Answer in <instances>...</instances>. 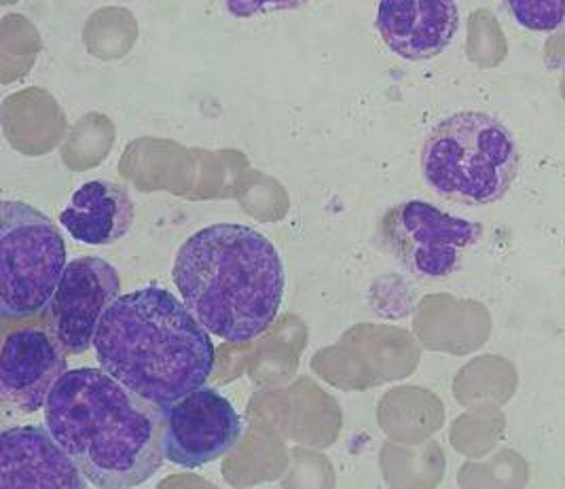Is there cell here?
Instances as JSON below:
<instances>
[{"instance_id": "6da1fadb", "label": "cell", "mask_w": 565, "mask_h": 489, "mask_svg": "<svg viewBox=\"0 0 565 489\" xmlns=\"http://www.w3.org/2000/svg\"><path fill=\"white\" fill-rule=\"evenodd\" d=\"M45 426L94 488L149 481L163 464V412L94 366L66 371L45 405Z\"/></svg>"}, {"instance_id": "7a4b0ae2", "label": "cell", "mask_w": 565, "mask_h": 489, "mask_svg": "<svg viewBox=\"0 0 565 489\" xmlns=\"http://www.w3.org/2000/svg\"><path fill=\"white\" fill-rule=\"evenodd\" d=\"M94 354L108 375L161 412L204 386L214 371L206 327L159 286L119 295L103 316Z\"/></svg>"}, {"instance_id": "3957f363", "label": "cell", "mask_w": 565, "mask_h": 489, "mask_svg": "<svg viewBox=\"0 0 565 489\" xmlns=\"http://www.w3.org/2000/svg\"><path fill=\"white\" fill-rule=\"evenodd\" d=\"M172 280L207 333L235 346L271 327L286 286L274 242L237 223L210 225L186 237L174 258Z\"/></svg>"}, {"instance_id": "277c9868", "label": "cell", "mask_w": 565, "mask_h": 489, "mask_svg": "<svg viewBox=\"0 0 565 489\" xmlns=\"http://www.w3.org/2000/svg\"><path fill=\"white\" fill-rule=\"evenodd\" d=\"M422 172L440 198L460 206H488L507 195L519 174L516 142L493 115L456 113L426 136Z\"/></svg>"}, {"instance_id": "5b68a950", "label": "cell", "mask_w": 565, "mask_h": 489, "mask_svg": "<svg viewBox=\"0 0 565 489\" xmlns=\"http://www.w3.org/2000/svg\"><path fill=\"white\" fill-rule=\"evenodd\" d=\"M66 269L64 237L47 214L24 204H0V313L24 320L47 309Z\"/></svg>"}, {"instance_id": "8992f818", "label": "cell", "mask_w": 565, "mask_h": 489, "mask_svg": "<svg viewBox=\"0 0 565 489\" xmlns=\"http://www.w3.org/2000/svg\"><path fill=\"white\" fill-rule=\"evenodd\" d=\"M382 233L407 272L417 278L437 280L460 267L463 255L483 237V227L415 200L390 208L382 221Z\"/></svg>"}, {"instance_id": "52a82bcc", "label": "cell", "mask_w": 565, "mask_h": 489, "mask_svg": "<svg viewBox=\"0 0 565 489\" xmlns=\"http://www.w3.org/2000/svg\"><path fill=\"white\" fill-rule=\"evenodd\" d=\"M121 295L117 269L100 257L71 261L45 311V329L66 354L94 346L106 309Z\"/></svg>"}, {"instance_id": "ba28073f", "label": "cell", "mask_w": 565, "mask_h": 489, "mask_svg": "<svg viewBox=\"0 0 565 489\" xmlns=\"http://www.w3.org/2000/svg\"><path fill=\"white\" fill-rule=\"evenodd\" d=\"M244 433L232 403L212 387H198L163 412L161 445L170 463L202 468L227 456Z\"/></svg>"}, {"instance_id": "9c48e42d", "label": "cell", "mask_w": 565, "mask_h": 489, "mask_svg": "<svg viewBox=\"0 0 565 489\" xmlns=\"http://www.w3.org/2000/svg\"><path fill=\"white\" fill-rule=\"evenodd\" d=\"M66 371V352L47 329H22L11 333L2 343V405L20 413L45 410L53 386Z\"/></svg>"}, {"instance_id": "30bf717a", "label": "cell", "mask_w": 565, "mask_h": 489, "mask_svg": "<svg viewBox=\"0 0 565 489\" xmlns=\"http://www.w3.org/2000/svg\"><path fill=\"white\" fill-rule=\"evenodd\" d=\"M92 486L47 426H13L0 435V488L87 489Z\"/></svg>"}, {"instance_id": "8fae6325", "label": "cell", "mask_w": 565, "mask_h": 489, "mask_svg": "<svg viewBox=\"0 0 565 489\" xmlns=\"http://www.w3.org/2000/svg\"><path fill=\"white\" fill-rule=\"evenodd\" d=\"M460 28L456 0H380L377 30L390 52L422 62L445 52Z\"/></svg>"}, {"instance_id": "7c38bea8", "label": "cell", "mask_w": 565, "mask_h": 489, "mask_svg": "<svg viewBox=\"0 0 565 489\" xmlns=\"http://www.w3.org/2000/svg\"><path fill=\"white\" fill-rule=\"evenodd\" d=\"M60 225L87 246H110L134 225V202L128 189L113 181L85 182L60 214Z\"/></svg>"}, {"instance_id": "4fadbf2b", "label": "cell", "mask_w": 565, "mask_h": 489, "mask_svg": "<svg viewBox=\"0 0 565 489\" xmlns=\"http://www.w3.org/2000/svg\"><path fill=\"white\" fill-rule=\"evenodd\" d=\"M514 22L532 32H557L565 28V0H504Z\"/></svg>"}, {"instance_id": "5bb4252c", "label": "cell", "mask_w": 565, "mask_h": 489, "mask_svg": "<svg viewBox=\"0 0 565 489\" xmlns=\"http://www.w3.org/2000/svg\"><path fill=\"white\" fill-rule=\"evenodd\" d=\"M227 2V11L233 18L246 20L258 13H267V11H286V9H297L301 4H306L308 0H225Z\"/></svg>"}]
</instances>
